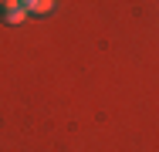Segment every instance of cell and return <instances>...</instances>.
<instances>
[{"label":"cell","mask_w":159,"mask_h":152,"mask_svg":"<svg viewBox=\"0 0 159 152\" xmlns=\"http://www.w3.org/2000/svg\"><path fill=\"white\" fill-rule=\"evenodd\" d=\"M20 7H24L27 14H48V10L54 7V0H20Z\"/></svg>","instance_id":"1"},{"label":"cell","mask_w":159,"mask_h":152,"mask_svg":"<svg viewBox=\"0 0 159 152\" xmlns=\"http://www.w3.org/2000/svg\"><path fill=\"white\" fill-rule=\"evenodd\" d=\"M3 17V24H20L24 17H27V10L24 7H14V10H7V14H0Z\"/></svg>","instance_id":"2"},{"label":"cell","mask_w":159,"mask_h":152,"mask_svg":"<svg viewBox=\"0 0 159 152\" xmlns=\"http://www.w3.org/2000/svg\"><path fill=\"white\" fill-rule=\"evenodd\" d=\"M14 7H20V0H0V14H7V10H14Z\"/></svg>","instance_id":"3"}]
</instances>
